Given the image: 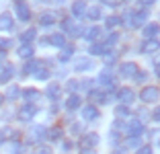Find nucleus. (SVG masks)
Masks as SVG:
<instances>
[{
  "label": "nucleus",
  "instance_id": "35",
  "mask_svg": "<svg viewBox=\"0 0 160 154\" xmlns=\"http://www.w3.org/2000/svg\"><path fill=\"white\" fill-rule=\"evenodd\" d=\"M31 154H52V148H49V146L39 144V146H35V148H33V152H31Z\"/></svg>",
  "mask_w": 160,
  "mask_h": 154
},
{
  "label": "nucleus",
  "instance_id": "40",
  "mask_svg": "<svg viewBox=\"0 0 160 154\" xmlns=\"http://www.w3.org/2000/svg\"><path fill=\"white\" fill-rule=\"evenodd\" d=\"M136 154H152V146L150 144H148V146H142V148H138Z\"/></svg>",
  "mask_w": 160,
  "mask_h": 154
},
{
  "label": "nucleus",
  "instance_id": "12",
  "mask_svg": "<svg viewBox=\"0 0 160 154\" xmlns=\"http://www.w3.org/2000/svg\"><path fill=\"white\" fill-rule=\"evenodd\" d=\"M14 25V19H12V14L8 13H2L0 14V31H10Z\"/></svg>",
  "mask_w": 160,
  "mask_h": 154
},
{
  "label": "nucleus",
  "instance_id": "22",
  "mask_svg": "<svg viewBox=\"0 0 160 154\" xmlns=\"http://www.w3.org/2000/svg\"><path fill=\"white\" fill-rule=\"evenodd\" d=\"M74 68H76L78 72H82V70H90V68H92V60H90V58H80V60L76 62Z\"/></svg>",
  "mask_w": 160,
  "mask_h": 154
},
{
  "label": "nucleus",
  "instance_id": "16",
  "mask_svg": "<svg viewBox=\"0 0 160 154\" xmlns=\"http://www.w3.org/2000/svg\"><path fill=\"white\" fill-rule=\"evenodd\" d=\"M158 23H150V25H146L144 27V37L146 39H156L158 37Z\"/></svg>",
  "mask_w": 160,
  "mask_h": 154
},
{
  "label": "nucleus",
  "instance_id": "49",
  "mask_svg": "<svg viewBox=\"0 0 160 154\" xmlns=\"http://www.w3.org/2000/svg\"><path fill=\"white\" fill-rule=\"evenodd\" d=\"M0 70H2V66H0Z\"/></svg>",
  "mask_w": 160,
  "mask_h": 154
},
{
  "label": "nucleus",
  "instance_id": "27",
  "mask_svg": "<svg viewBox=\"0 0 160 154\" xmlns=\"http://www.w3.org/2000/svg\"><path fill=\"white\" fill-rule=\"evenodd\" d=\"M101 33H103V31H101L99 27H90V29H88V33H84V39H86V41H94V39L99 37Z\"/></svg>",
  "mask_w": 160,
  "mask_h": 154
},
{
  "label": "nucleus",
  "instance_id": "48",
  "mask_svg": "<svg viewBox=\"0 0 160 154\" xmlns=\"http://www.w3.org/2000/svg\"><path fill=\"white\" fill-rule=\"evenodd\" d=\"M0 103H2V97H0Z\"/></svg>",
  "mask_w": 160,
  "mask_h": 154
},
{
  "label": "nucleus",
  "instance_id": "37",
  "mask_svg": "<svg viewBox=\"0 0 160 154\" xmlns=\"http://www.w3.org/2000/svg\"><path fill=\"white\" fill-rule=\"evenodd\" d=\"M138 146H140V136H132L125 142V148H138Z\"/></svg>",
  "mask_w": 160,
  "mask_h": 154
},
{
  "label": "nucleus",
  "instance_id": "20",
  "mask_svg": "<svg viewBox=\"0 0 160 154\" xmlns=\"http://www.w3.org/2000/svg\"><path fill=\"white\" fill-rule=\"evenodd\" d=\"M60 95H62V86H60V84L52 82L49 86H47V97L52 99V101H58V99H60Z\"/></svg>",
  "mask_w": 160,
  "mask_h": 154
},
{
  "label": "nucleus",
  "instance_id": "19",
  "mask_svg": "<svg viewBox=\"0 0 160 154\" xmlns=\"http://www.w3.org/2000/svg\"><path fill=\"white\" fill-rule=\"evenodd\" d=\"M14 74V68L12 66H2V70H0V84H6Z\"/></svg>",
  "mask_w": 160,
  "mask_h": 154
},
{
  "label": "nucleus",
  "instance_id": "41",
  "mask_svg": "<svg viewBox=\"0 0 160 154\" xmlns=\"http://www.w3.org/2000/svg\"><path fill=\"white\" fill-rule=\"evenodd\" d=\"M117 33H113V35H109V39H107V43H105V47H107V45H113V43H117Z\"/></svg>",
  "mask_w": 160,
  "mask_h": 154
},
{
  "label": "nucleus",
  "instance_id": "42",
  "mask_svg": "<svg viewBox=\"0 0 160 154\" xmlns=\"http://www.w3.org/2000/svg\"><path fill=\"white\" fill-rule=\"evenodd\" d=\"M62 150H64V152H70V150H72V142L64 140V142H62Z\"/></svg>",
  "mask_w": 160,
  "mask_h": 154
},
{
  "label": "nucleus",
  "instance_id": "47",
  "mask_svg": "<svg viewBox=\"0 0 160 154\" xmlns=\"http://www.w3.org/2000/svg\"><path fill=\"white\" fill-rule=\"evenodd\" d=\"M154 2H156V0H142V4H144V6H148V4H154Z\"/></svg>",
  "mask_w": 160,
  "mask_h": 154
},
{
  "label": "nucleus",
  "instance_id": "38",
  "mask_svg": "<svg viewBox=\"0 0 160 154\" xmlns=\"http://www.w3.org/2000/svg\"><path fill=\"white\" fill-rule=\"evenodd\" d=\"M105 49H107L105 45H92V47H90V54H92V56H103Z\"/></svg>",
  "mask_w": 160,
  "mask_h": 154
},
{
  "label": "nucleus",
  "instance_id": "13",
  "mask_svg": "<svg viewBox=\"0 0 160 154\" xmlns=\"http://www.w3.org/2000/svg\"><path fill=\"white\" fill-rule=\"evenodd\" d=\"M33 54H35V49H33V45H31V43H23V45L17 49V56L23 58V60H29V58H33Z\"/></svg>",
  "mask_w": 160,
  "mask_h": 154
},
{
  "label": "nucleus",
  "instance_id": "10",
  "mask_svg": "<svg viewBox=\"0 0 160 154\" xmlns=\"http://www.w3.org/2000/svg\"><path fill=\"white\" fill-rule=\"evenodd\" d=\"M142 131H144V123L140 119H132L127 123V134L129 136H142Z\"/></svg>",
  "mask_w": 160,
  "mask_h": 154
},
{
  "label": "nucleus",
  "instance_id": "44",
  "mask_svg": "<svg viewBox=\"0 0 160 154\" xmlns=\"http://www.w3.org/2000/svg\"><path fill=\"white\" fill-rule=\"evenodd\" d=\"M70 131H72V134H82V131H80V126H78V123H74V126L70 127Z\"/></svg>",
  "mask_w": 160,
  "mask_h": 154
},
{
  "label": "nucleus",
  "instance_id": "24",
  "mask_svg": "<svg viewBox=\"0 0 160 154\" xmlns=\"http://www.w3.org/2000/svg\"><path fill=\"white\" fill-rule=\"evenodd\" d=\"M72 54H74V47L62 45V51H60V56H58V60H60V62H66V60H70V58H72Z\"/></svg>",
  "mask_w": 160,
  "mask_h": 154
},
{
  "label": "nucleus",
  "instance_id": "39",
  "mask_svg": "<svg viewBox=\"0 0 160 154\" xmlns=\"http://www.w3.org/2000/svg\"><path fill=\"white\" fill-rule=\"evenodd\" d=\"M10 45H12V41H10V39H4V37H0V49H2V51H6V49H8Z\"/></svg>",
  "mask_w": 160,
  "mask_h": 154
},
{
  "label": "nucleus",
  "instance_id": "30",
  "mask_svg": "<svg viewBox=\"0 0 160 154\" xmlns=\"http://www.w3.org/2000/svg\"><path fill=\"white\" fill-rule=\"evenodd\" d=\"M99 82H103V84H111L113 82V76H111V70H109V68L99 74Z\"/></svg>",
  "mask_w": 160,
  "mask_h": 154
},
{
  "label": "nucleus",
  "instance_id": "26",
  "mask_svg": "<svg viewBox=\"0 0 160 154\" xmlns=\"http://www.w3.org/2000/svg\"><path fill=\"white\" fill-rule=\"evenodd\" d=\"M23 97L27 99L29 103H33V101H37V99H39V90H35V89H25L23 90Z\"/></svg>",
  "mask_w": 160,
  "mask_h": 154
},
{
  "label": "nucleus",
  "instance_id": "33",
  "mask_svg": "<svg viewBox=\"0 0 160 154\" xmlns=\"http://www.w3.org/2000/svg\"><path fill=\"white\" fill-rule=\"evenodd\" d=\"M39 23H41L43 27H52V25L56 23V19H53V14L45 13V14H41V21H39Z\"/></svg>",
  "mask_w": 160,
  "mask_h": 154
},
{
  "label": "nucleus",
  "instance_id": "7",
  "mask_svg": "<svg viewBox=\"0 0 160 154\" xmlns=\"http://www.w3.org/2000/svg\"><path fill=\"white\" fill-rule=\"evenodd\" d=\"M62 27H64V31H66L68 35H74V37L80 35V31H82V27H78L74 19H64L62 21Z\"/></svg>",
  "mask_w": 160,
  "mask_h": 154
},
{
  "label": "nucleus",
  "instance_id": "36",
  "mask_svg": "<svg viewBox=\"0 0 160 154\" xmlns=\"http://www.w3.org/2000/svg\"><path fill=\"white\" fill-rule=\"evenodd\" d=\"M21 95V89L19 86H10L8 90H6V99H10V101H12V99H17Z\"/></svg>",
  "mask_w": 160,
  "mask_h": 154
},
{
  "label": "nucleus",
  "instance_id": "8",
  "mask_svg": "<svg viewBox=\"0 0 160 154\" xmlns=\"http://www.w3.org/2000/svg\"><path fill=\"white\" fill-rule=\"evenodd\" d=\"M117 99L123 103V105H132L133 99H136V95H133L132 89H127V86H123V89L117 90Z\"/></svg>",
  "mask_w": 160,
  "mask_h": 154
},
{
  "label": "nucleus",
  "instance_id": "2",
  "mask_svg": "<svg viewBox=\"0 0 160 154\" xmlns=\"http://www.w3.org/2000/svg\"><path fill=\"white\" fill-rule=\"evenodd\" d=\"M158 97H160V90H158V86H154V84L144 86L142 93H140V99L144 103H156V101H158Z\"/></svg>",
  "mask_w": 160,
  "mask_h": 154
},
{
  "label": "nucleus",
  "instance_id": "6",
  "mask_svg": "<svg viewBox=\"0 0 160 154\" xmlns=\"http://www.w3.org/2000/svg\"><path fill=\"white\" fill-rule=\"evenodd\" d=\"M35 115H37V107L31 105V103L19 109V119H21V121H29V119H33Z\"/></svg>",
  "mask_w": 160,
  "mask_h": 154
},
{
  "label": "nucleus",
  "instance_id": "17",
  "mask_svg": "<svg viewBox=\"0 0 160 154\" xmlns=\"http://www.w3.org/2000/svg\"><path fill=\"white\" fill-rule=\"evenodd\" d=\"M156 49H158V43H156V39H146V41L142 43V47H140L142 54H154Z\"/></svg>",
  "mask_w": 160,
  "mask_h": 154
},
{
  "label": "nucleus",
  "instance_id": "23",
  "mask_svg": "<svg viewBox=\"0 0 160 154\" xmlns=\"http://www.w3.org/2000/svg\"><path fill=\"white\" fill-rule=\"evenodd\" d=\"M12 138H17V131L14 130H10V127H2V130H0V142L12 140Z\"/></svg>",
  "mask_w": 160,
  "mask_h": 154
},
{
  "label": "nucleus",
  "instance_id": "18",
  "mask_svg": "<svg viewBox=\"0 0 160 154\" xmlns=\"http://www.w3.org/2000/svg\"><path fill=\"white\" fill-rule=\"evenodd\" d=\"M80 105H82V99H80L78 95H70V97L66 99V109L68 111H74V109H78Z\"/></svg>",
  "mask_w": 160,
  "mask_h": 154
},
{
  "label": "nucleus",
  "instance_id": "3",
  "mask_svg": "<svg viewBox=\"0 0 160 154\" xmlns=\"http://www.w3.org/2000/svg\"><path fill=\"white\" fill-rule=\"evenodd\" d=\"M14 13H17L19 21H23V23L31 19V8L27 6V2H25V0H14Z\"/></svg>",
  "mask_w": 160,
  "mask_h": 154
},
{
  "label": "nucleus",
  "instance_id": "15",
  "mask_svg": "<svg viewBox=\"0 0 160 154\" xmlns=\"http://www.w3.org/2000/svg\"><path fill=\"white\" fill-rule=\"evenodd\" d=\"M33 76L37 80H47V78H49V66H43L41 62H39V66L33 70Z\"/></svg>",
  "mask_w": 160,
  "mask_h": 154
},
{
  "label": "nucleus",
  "instance_id": "28",
  "mask_svg": "<svg viewBox=\"0 0 160 154\" xmlns=\"http://www.w3.org/2000/svg\"><path fill=\"white\" fill-rule=\"evenodd\" d=\"M45 138H49V140H60V138H62V130H60V127L45 130Z\"/></svg>",
  "mask_w": 160,
  "mask_h": 154
},
{
  "label": "nucleus",
  "instance_id": "32",
  "mask_svg": "<svg viewBox=\"0 0 160 154\" xmlns=\"http://www.w3.org/2000/svg\"><path fill=\"white\" fill-rule=\"evenodd\" d=\"M121 23H123V19H121V17H117V14H113V17H109V19H107V27H109V29L119 27Z\"/></svg>",
  "mask_w": 160,
  "mask_h": 154
},
{
  "label": "nucleus",
  "instance_id": "46",
  "mask_svg": "<svg viewBox=\"0 0 160 154\" xmlns=\"http://www.w3.org/2000/svg\"><path fill=\"white\" fill-rule=\"evenodd\" d=\"M152 119H154V121H158V119H160V111H158V109L152 113Z\"/></svg>",
  "mask_w": 160,
  "mask_h": 154
},
{
  "label": "nucleus",
  "instance_id": "9",
  "mask_svg": "<svg viewBox=\"0 0 160 154\" xmlns=\"http://www.w3.org/2000/svg\"><path fill=\"white\" fill-rule=\"evenodd\" d=\"M101 113H99V109L94 107V105H86V107H82V119L84 121H92V119H97Z\"/></svg>",
  "mask_w": 160,
  "mask_h": 154
},
{
  "label": "nucleus",
  "instance_id": "25",
  "mask_svg": "<svg viewBox=\"0 0 160 154\" xmlns=\"http://www.w3.org/2000/svg\"><path fill=\"white\" fill-rule=\"evenodd\" d=\"M35 35H37V31H35V29H27V31L25 33H21V43H31L35 39Z\"/></svg>",
  "mask_w": 160,
  "mask_h": 154
},
{
  "label": "nucleus",
  "instance_id": "43",
  "mask_svg": "<svg viewBox=\"0 0 160 154\" xmlns=\"http://www.w3.org/2000/svg\"><path fill=\"white\" fill-rule=\"evenodd\" d=\"M103 4H107V6H119L121 4V0H101Z\"/></svg>",
  "mask_w": 160,
  "mask_h": 154
},
{
  "label": "nucleus",
  "instance_id": "5",
  "mask_svg": "<svg viewBox=\"0 0 160 154\" xmlns=\"http://www.w3.org/2000/svg\"><path fill=\"white\" fill-rule=\"evenodd\" d=\"M97 144H99V134L94 131H88L80 138V148H94Z\"/></svg>",
  "mask_w": 160,
  "mask_h": 154
},
{
  "label": "nucleus",
  "instance_id": "4",
  "mask_svg": "<svg viewBox=\"0 0 160 154\" xmlns=\"http://www.w3.org/2000/svg\"><path fill=\"white\" fill-rule=\"evenodd\" d=\"M138 70H140V68H138V64H133V62H125V64L119 66V76L129 80V78H133V76H136Z\"/></svg>",
  "mask_w": 160,
  "mask_h": 154
},
{
  "label": "nucleus",
  "instance_id": "21",
  "mask_svg": "<svg viewBox=\"0 0 160 154\" xmlns=\"http://www.w3.org/2000/svg\"><path fill=\"white\" fill-rule=\"evenodd\" d=\"M84 13H86L84 0H74V4H72V14H74V17H82Z\"/></svg>",
  "mask_w": 160,
  "mask_h": 154
},
{
  "label": "nucleus",
  "instance_id": "29",
  "mask_svg": "<svg viewBox=\"0 0 160 154\" xmlns=\"http://www.w3.org/2000/svg\"><path fill=\"white\" fill-rule=\"evenodd\" d=\"M115 115L123 119V117L132 115V111H129V107H127V105H117V107H115Z\"/></svg>",
  "mask_w": 160,
  "mask_h": 154
},
{
  "label": "nucleus",
  "instance_id": "45",
  "mask_svg": "<svg viewBox=\"0 0 160 154\" xmlns=\"http://www.w3.org/2000/svg\"><path fill=\"white\" fill-rule=\"evenodd\" d=\"M80 154H97V150H94V148H82Z\"/></svg>",
  "mask_w": 160,
  "mask_h": 154
},
{
  "label": "nucleus",
  "instance_id": "1",
  "mask_svg": "<svg viewBox=\"0 0 160 154\" xmlns=\"http://www.w3.org/2000/svg\"><path fill=\"white\" fill-rule=\"evenodd\" d=\"M146 21H148V13L142 6H138L136 10H133L132 14H129V19H127V25L132 29H136V27H142V25H146Z\"/></svg>",
  "mask_w": 160,
  "mask_h": 154
},
{
  "label": "nucleus",
  "instance_id": "31",
  "mask_svg": "<svg viewBox=\"0 0 160 154\" xmlns=\"http://www.w3.org/2000/svg\"><path fill=\"white\" fill-rule=\"evenodd\" d=\"M84 14H88V19H92V21H97V19H101L103 14H101V8L99 6H90L88 10H86Z\"/></svg>",
  "mask_w": 160,
  "mask_h": 154
},
{
  "label": "nucleus",
  "instance_id": "34",
  "mask_svg": "<svg viewBox=\"0 0 160 154\" xmlns=\"http://www.w3.org/2000/svg\"><path fill=\"white\" fill-rule=\"evenodd\" d=\"M103 56H105V64H107V66H111L115 60H117V51H107V49H105V54H103Z\"/></svg>",
  "mask_w": 160,
  "mask_h": 154
},
{
  "label": "nucleus",
  "instance_id": "11",
  "mask_svg": "<svg viewBox=\"0 0 160 154\" xmlns=\"http://www.w3.org/2000/svg\"><path fill=\"white\" fill-rule=\"evenodd\" d=\"M45 43H52V45H56V47L66 45V33H53V35H49V37L45 39Z\"/></svg>",
  "mask_w": 160,
  "mask_h": 154
},
{
  "label": "nucleus",
  "instance_id": "14",
  "mask_svg": "<svg viewBox=\"0 0 160 154\" xmlns=\"http://www.w3.org/2000/svg\"><path fill=\"white\" fill-rule=\"evenodd\" d=\"M43 138H45V127L43 126H35L31 130V134H29V140L31 142H41Z\"/></svg>",
  "mask_w": 160,
  "mask_h": 154
}]
</instances>
